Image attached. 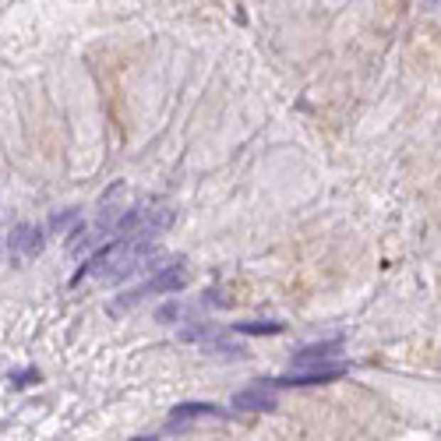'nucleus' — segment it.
I'll return each mask as SVG.
<instances>
[{"label":"nucleus","instance_id":"obj_7","mask_svg":"<svg viewBox=\"0 0 441 441\" xmlns=\"http://www.w3.org/2000/svg\"><path fill=\"white\" fill-rule=\"evenodd\" d=\"M282 329H286L282 322H240L237 325V332H244V336H275Z\"/></svg>","mask_w":441,"mask_h":441},{"label":"nucleus","instance_id":"obj_6","mask_svg":"<svg viewBox=\"0 0 441 441\" xmlns=\"http://www.w3.org/2000/svg\"><path fill=\"white\" fill-rule=\"evenodd\" d=\"M343 353V339H325V343H311L293 356V367H304V363H322V360H336Z\"/></svg>","mask_w":441,"mask_h":441},{"label":"nucleus","instance_id":"obj_4","mask_svg":"<svg viewBox=\"0 0 441 441\" xmlns=\"http://www.w3.org/2000/svg\"><path fill=\"white\" fill-rule=\"evenodd\" d=\"M201 417H226V410H219L216 403H184V406H176L174 413H170L163 435H174L176 427L184 431V427H191V424L201 420Z\"/></svg>","mask_w":441,"mask_h":441},{"label":"nucleus","instance_id":"obj_1","mask_svg":"<svg viewBox=\"0 0 441 441\" xmlns=\"http://www.w3.org/2000/svg\"><path fill=\"white\" fill-rule=\"evenodd\" d=\"M187 282V268L184 262H174V265H163L149 282H142V286H134L131 293H124V297H117L113 304H110V314H120V311H131L134 304H142V300H149V297H156V293H180V286Z\"/></svg>","mask_w":441,"mask_h":441},{"label":"nucleus","instance_id":"obj_8","mask_svg":"<svg viewBox=\"0 0 441 441\" xmlns=\"http://www.w3.org/2000/svg\"><path fill=\"white\" fill-rule=\"evenodd\" d=\"M78 219H82V212H78V208H68V212L53 216L50 230H71V226H78Z\"/></svg>","mask_w":441,"mask_h":441},{"label":"nucleus","instance_id":"obj_3","mask_svg":"<svg viewBox=\"0 0 441 441\" xmlns=\"http://www.w3.org/2000/svg\"><path fill=\"white\" fill-rule=\"evenodd\" d=\"M43 251V230L39 226H32V223H21V226H14L11 230V237H7V255H11V262H28V258H36Z\"/></svg>","mask_w":441,"mask_h":441},{"label":"nucleus","instance_id":"obj_9","mask_svg":"<svg viewBox=\"0 0 441 441\" xmlns=\"http://www.w3.org/2000/svg\"><path fill=\"white\" fill-rule=\"evenodd\" d=\"M435 4H438V0H435Z\"/></svg>","mask_w":441,"mask_h":441},{"label":"nucleus","instance_id":"obj_2","mask_svg":"<svg viewBox=\"0 0 441 441\" xmlns=\"http://www.w3.org/2000/svg\"><path fill=\"white\" fill-rule=\"evenodd\" d=\"M350 367L346 360H322V363H304V367H289V374L275 378L272 385L279 388H307V385H329L336 378H343Z\"/></svg>","mask_w":441,"mask_h":441},{"label":"nucleus","instance_id":"obj_5","mask_svg":"<svg viewBox=\"0 0 441 441\" xmlns=\"http://www.w3.org/2000/svg\"><path fill=\"white\" fill-rule=\"evenodd\" d=\"M233 406H237V410H248V413H268V410L279 406V399H275L272 388H265V385H251V388L233 392Z\"/></svg>","mask_w":441,"mask_h":441}]
</instances>
